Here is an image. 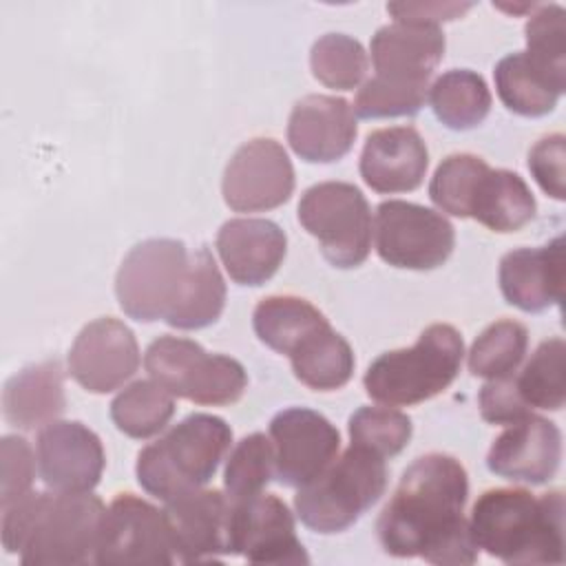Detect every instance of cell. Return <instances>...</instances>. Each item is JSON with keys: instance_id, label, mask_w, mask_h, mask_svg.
Listing matches in <instances>:
<instances>
[{"instance_id": "1", "label": "cell", "mask_w": 566, "mask_h": 566, "mask_svg": "<svg viewBox=\"0 0 566 566\" xmlns=\"http://www.w3.org/2000/svg\"><path fill=\"white\" fill-rule=\"evenodd\" d=\"M469 478L444 453H427L407 467L394 497L382 509L376 531L385 553L422 557L440 566H469L478 546L464 520Z\"/></svg>"}, {"instance_id": "2", "label": "cell", "mask_w": 566, "mask_h": 566, "mask_svg": "<svg viewBox=\"0 0 566 566\" xmlns=\"http://www.w3.org/2000/svg\"><path fill=\"white\" fill-rule=\"evenodd\" d=\"M104 502L86 493H29L2 509V546L24 566L95 564Z\"/></svg>"}, {"instance_id": "3", "label": "cell", "mask_w": 566, "mask_h": 566, "mask_svg": "<svg viewBox=\"0 0 566 566\" xmlns=\"http://www.w3.org/2000/svg\"><path fill=\"white\" fill-rule=\"evenodd\" d=\"M469 533L478 548L504 564L564 562V495L535 497L526 489L484 491L471 509Z\"/></svg>"}, {"instance_id": "4", "label": "cell", "mask_w": 566, "mask_h": 566, "mask_svg": "<svg viewBox=\"0 0 566 566\" xmlns=\"http://www.w3.org/2000/svg\"><path fill=\"white\" fill-rule=\"evenodd\" d=\"M232 429L212 413H190L137 455L139 486L161 502L201 489L230 451Z\"/></svg>"}, {"instance_id": "5", "label": "cell", "mask_w": 566, "mask_h": 566, "mask_svg": "<svg viewBox=\"0 0 566 566\" xmlns=\"http://www.w3.org/2000/svg\"><path fill=\"white\" fill-rule=\"evenodd\" d=\"M464 343L447 323L429 325L411 347L380 354L365 371L363 385L369 398L405 407L424 402L444 391L458 376Z\"/></svg>"}, {"instance_id": "6", "label": "cell", "mask_w": 566, "mask_h": 566, "mask_svg": "<svg viewBox=\"0 0 566 566\" xmlns=\"http://www.w3.org/2000/svg\"><path fill=\"white\" fill-rule=\"evenodd\" d=\"M385 489V460L352 444L318 478L296 491L294 509L307 528L323 535L340 533L371 509Z\"/></svg>"}, {"instance_id": "7", "label": "cell", "mask_w": 566, "mask_h": 566, "mask_svg": "<svg viewBox=\"0 0 566 566\" xmlns=\"http://www.w3.org/2000/svg\"><path fill=\"white\" fill-rule=\"evenodd\" d=\"M148 376L177 398L197 405H232L245 387L248 376L239 360L208 354L199 343L181 336H159L146 349Z\"/></svg>"}, {"instance_id": "8", "label": "cell", "mask_w": 566, "mask_h": 566, "mask_svg": "<svg viewBox=\"0 0 566 566\" xmlns=\"http://www.w3.org/2000/svg\"><path fill=\"white\" fill-rule=\"evenodd\" d=\"M298 221L334 268H356L369 256L371 210L354 184L323 181L307 188L298 201Z\"/></svg>"}, {"instance_id": "9", "label": "cell", "mask_w": 566, "mask_h": 566, "mask_svg": "<svg viewBox=\"0 0 566 566\" xmlns=\"http://www.w3.org/2000/svg\"><path fill=\"white\" fill-rule=\"evenodd\" d=\"M190 252L177 239H146L122 261L115 279L119 307L126 316L153 323L168 318L188 276Z\"/></svg>"}, {"instance_id": "10", "label": "cell", "mask_w": 566, "mask_h": 566, "mask_svg": "<svg viewBox=\"0 0 566 566\" xmlns=\"http://www.w3.org/2000/svg\"><path fill=\"white\" fill-rule=\"evenodd\" d=\"M374 239L378 256L402 270H433L455 245L453 226L440 212L400 199L376 208Z\"/></svg>"}, {"instance_id": "11", "label": "cell", "mask_w": 566, "mask_h": 566, "mask_svg": "<svg viewBox=\"0 0 566 566\" xmlns=\"http://www.w3.org/2000/svg\"><path fill=\"white\" fill-rule=\"evenodd\" d=\"M175 562V542L166 513L133 493H119L104 511L95 564L164 566Z\"/></svg>"}, {"instance_id": "12", "label": "cell", "mask_w": 566, "mask_h": 566, "mask_svg": "<svg viewBox=\"0 0 566 566\" xmlns=\"http://www.w3.org/2000/svg\"><path fill=\"white\" fill-rule=\"evenodd\" d=\"M274 447V478L292 489H301L318 478L340 447L338 429L318 411L290 407L270 422Z\"/></svg>"}, {"instance_id": "13", "label": "cell", "mask_w": 566, "mask_h": 566, "mask_svg": "<svg viewBox=\"0 0 566 566\" xmlns=\"http://www.w3.org/2000/svg\"><path fill=\"white\" fill-rule=\"evenodd\" d=\"M221 190L234 212L279 208L294 190V168L285 148L270 137L245 142L228 161Z\"/></svg>"}, {"instance_id": "14", "label": "cell", "mask_w": 566, "mask_h": 566, "mask_svg": "<svg viewBox=\"0 0 566 566\" xmlns=\"http://www.w3.org/2000/svg\"><path fill=\"white\" fill-rule=\"evenodd\" d=\"M232 502V500H230ZM232 555L252 564H307L310 557L296 537L294 517L283 500L256 493L232 502Z\"/></svg>"}, {"instance_id": "15", "label": "cell", "mask_w": 566, "mask_h": 566, "mask_svg": "<svg viewBox=\"0 0 566 566\" xmlns=\"http://www.w3.org/2000/svg\"><path fill=\"white\" fill-rule=\"evenodd\" d=\"M164 504L179 564L217 562L232 555V502L228 495L201 486Z\"/></svg>"}, {"instance_id": "16", "label": "cell", "mask_w": 566, "mask_h": 566, "mask_svg": "<svg viewBox=\"0 0 566 566\" xmlns=\"http://www.w3.org/2000/svg\"><path fill=\"white\" fill-rule=\"evenodd\" d=\"M139 367V345L128 325L117 318H97L77 334L69 352V371L86 391L119 389Z\"/></svg>"}, {"instance_id": "17", "label": "cell", "mask_w": 566, "mask_h": 566, "mask_svg": "<svg viewBox=\"0 0 566 566\" xmlns=\"http://www.w3.org/2000/svg\"><path fill=\"white\" fill-rule=\"evenodd\" d=\"M106 458L97 433L82 422L53 420L38 433V471L53 491L86 493L102 478Z\"/></svg>"}, {"instance_id": "18", "label": "cell", "mask_w": 566, "mask_h": 566, "mask_svg": "<svg viewBox=\"0 0 566 566\" xmlns=\"http://www.w3.org/2000/svg\"><path fill=\"white\" fill-rule=\"evenodd\" d=\"M562 460L559 429L539 416L528 413L513 422L489 449L486 467L497 478L524 484L548 482Z\"/></svg>"}, {"instance_id": "19", "label": "cell", "mask_w": 566, "mask_h": 566, "mask_svg": "<svg viewBox=\"0 0 566 566\" xmlns=\"http://www.w3.org/2000/svg\"><path fill=\"white\" fill-rule=\"evenodd\" d=\"M358 126L352 106L336 95H305L290 113L287 142L292 150L312 164H329L345 157Z\"/></svg>"}, {"instance_id": "20", "label": "cell", "mask_w": 566, "mask_h": 566, "mask_svg": "<svg viewBox=\"0 0 566 566\" xmlns=\"http://www.w3.org/2000/svg\"><path fill=\"white\" fill-rule=\"evenodd\" d=\"M429 150L411 126L380 128L367 135L360 155L363 181L382 195L416 190L427 172Z\"/></svg>"}, {"instance_id": "21", "label": "cell", "mask_w": 566, "mask_h": 566, "mask_svg": "<svg viewBox=\"0 0 566 566\" xmlns=\"http://www.w3.org/2000/svg\"><path fill=\"white\" fill-rule=\"evenodd\" d=\"M500 290L522 312H542L564 298V239L542 248H517L500 261Z\"/></svg>"}, {"instance_id": "22", "label": "cell", "mask_w": 566, "mask_h": 566, "mask_svg": "<svg viewBox=\"0 0 566 566\" xmlns=\"http://www.w3.org/2000/svg\"><path fill=\"white\" fill-rule=\"evenodd\" d=\"M285 232L268 219H230L217 234V252L239 285H263L285 259Z\"/></svg>"}, {"instance_id": "23", "label": "cell", "mask_w": 566, "mask_h": 566, "mask_svg": "<svg viewBox=\"0 0 566 566\" xmlns=\"http://www.w3.org/2000/svg\"><path fill=\"white\" fill-rule=\"evenodd\" d=\"M376 75L400 82H429L444 55V33L438 27L394 22L371 38Z\"/></svg>"}, {"instance_id": "24", "label": "cell", "mask_w": 566, "mask_h": 566, "mask_svg": "<svg viewBox=\"0 0 566 566\" xmlns=\"http://www.w3.org/2000/svg\"><path fill=\"white\" fill-rule=\"evenodd\" d=\"M66 407L64 374L57 360L31 365L11 376L2 391L4 418L18 429L46 427Z\"/></svg>"}, {"instance_id": "25", "label": "cell", "mask_w": 566, "mask_h": 566, "mask_svg": "<svg viewBox=\"0 0 566 566\" xmlns=\"http://www.w3.org/2000/svg\"><path fill=\"white\" fill-rule=\"evenodd\" d=\"M535 197L511 170L489 168L478 181L469 217L493 232H517L535 217Z\"/></svg>"}, {"instance_id": "26", "label": "cell", "mask_w": 566, "mask_h": 566, "mask_svg": "<svg viewBox=\"0 0 566 566\" xmlns=\"http://www.w3.org/2000/svg\"><path fill=\"white\" fill-rule=\"evenodd\" d=\"M290 363L294 376L314 391L340 389L354 374V352L329 323L305 336L292 349Z\"/></svg>"}, {"instance_id": "27", "label": "cell", "mask_w": 566, "mask_h": 566, "mask_svg": "<svg viewBox=\"0 0 566 566\" xmlns=\"http://www.w3.org/2000/svg\"><path fill=\"white\" fill-rule=\"evenodd\" d=\"M226 305V283L208 248L190 254L188 276L181 296L166 323L177 329H201L212 325Z\"/></svg>"}, {"instance_id": "28", "label": "cell", "mask_w": 566, "mask_h": 566, "mask_svg": "<svg viewBox=\"0 0 566 566\" xmlns=\"http://www.w3.org/2000/svg\"><path fill=\"white\" fill-rule=\"evenodd\" d=\"M493 77L502 104L524 117L548 115L564 93V88L544 75L524 51L504 55L495 64Z\"/></svg>"}, {"instance_id": "29", "label": "cell", "mask_w": 566, "mask_h": 566, "mask_svg": "<svg viewBox=\"0 0 566 566\" xmlns=\"http://www.w3.org/2000/svg\"><path fill=\"white\" fill-rule=\"evenodd\" d=\"M327 325L323 312L298 296H268L259 301L252 314V327L261 343L290 356L292 349L312 332Z\"/></svg>"}, {"instance_id": "30", "label": "cell", "mask_w": 566, "mask_h": 566, "mask_svg": "<svg viewBox=\"0 0 566 566\" xmlns=\"http://www.w3.org/2000/svg\"><path fill=\"white\" fill-rule=\"evenodd\" d=\"M436 117L451 130H469L484 122L491 108V91L482 75L469 69L442 73L429 86Z\"/></svg>"}, {"instance_id": "31", "label": "cell", "mask_w": 566, "mask_h": 566, "mask_svg": "<svg viewBox=\"0 0 566 566\" xmlns=\"http://www.w3.org/2000/svg\"><path fill=\"white\" fill-rule=\"evenodd\" d=\"M175 413V396L159 382L135 380L111 402L115 427L137 440L157 436Z\"/></svg>"}, {"instance_id": "32", "label": "cell", "mask_w": 566, "mask_h": 566, "mask_svg": "<svg viewBox=\"0 0 566 566\" xmlns=\"http://www.w3.org/2000/svg\"><path fill=\"white\" fill-rule=\"evenodd\" d=\"M564 338L555 336L533 352L524 369L513 376L515 389L522 402L528 409H548L559 411L566 400V380H564Z\"/></svg>"}, {"instance_id": "33", "label": "cell", "mask_w": 566, "mask_h": 566, "mask_svg": "<svg viewBox=\"0 0 566 566\" xmlns=\"http://www.w3.org/2000/svg\"><path fill=\"white\" fill-rule=\"evenodd\" d=\"M528 347V332L522 323L502 318L491 323L471 345L469 371L480 378H502L517 369Z\"/></svg>"}, {"instance_id": "34", "label": "cell", "mask_w": 566, "mask_h": 566, "mask_svg": "<svg viewBox=\"0 0 566 566\" xmlns=\"http://www.w3.org/2000/svg\"><path fill=\"white\" fill-rule=\"evenodd\" d=\"M526 57L557 86H566V11L559 4H539L526 27Z\"/></svg>"}, {"instance_id": "35", "label": "cell", "mask_w": 566, "mask_h": 566, "mask_svg": "<svg viewBox=\"0 0 566 566\" xmlns=\"http://www.w3.org/2000/svg\"><path fill=\"white\" fill-rule=\"evenodd\" d=\"M310 66L327 88L352 91L367 73V53L358 40L345 33H327L314 42Z\"/></svg>"}, {"instance_id": "36", "label": "cell", "mask_w": 566, "mask_h": 566, "mask_svg": "<svg viewBox=\"0 0 566 566\" xmlns=\"http://www.w3.org/2000/svg\"><path fill=\"white\" fill-rule=\"evenodd\" d=\"M411 418L394 407H360L349 418V438L378 458L398 455L411 440Z\"/></svg>"}, {"instance_id": "37", "label": "cell", "mask_w": 566, "mask_h": 566, "mask_svg": "<svg viewBox=\"0 0 566 566\" xmlns=\"http://www.w3.org/2000/svg\"><path fill=\"white\" fill-rule=\"evenodd\" d=\"M274 478V447L263 433H250L232 449L226 471V495L237 502L263 493Z\"/></svg>"}, {"instance_id": "38", "label": "cell", "mask_w": 566, "mask_h": 566, "mask_svg": "<svg viewBox=\"0 0 566 566\" xmlns=\"http://www.w3.org/2000/svg\"><path fill=\"white\" fill-rule=\"evenodd\" d=\"M489 170V164L482 157L469 153H455L440 161L436 168L429 197L431 201L447 214L467 219L471 210V201L478 188V181Z\"/></svg>"}, {"instance_id": "39", "label": "cell", "mask_w": 566, "mask_h": 566, "mask_svg": "<svg viewBox=\"0 0 566 566\" xmlns=\"http://www.w3.org/2000/svg\"><path fill=\"white\" fill-rule=\"evenodd\" d=\"M427 88L429 82H400L374 75L360 86L354 99V113L363 119L411 117L424 106Z\"/></svg>"}, {"instance_id": "40", "label": "cell", "mask_w": 566, "mask_h": 566, "mask_svg": "<svg viewBox=\"0 0 566 566\" xmlns=\"http://www.w3.org/2000/svg\"><path fill=\"white\" fill-rule=\"evenodd\" d=\"M0 464H2V478H0V500L2 509L11 506L13 502L27 497L33 486L35 478V458L29 447V442L20 436H4L0 442Z\"/></svg>"}, {"instance_id": "41", "label": "cell", "mask_w": 566, "mask_h": 566, "mask_svg": "<svg viewBox=\"0 0 566 566\" xmlns=\"http://www.w3.org/2000/svg\"><path fill=\"white\" fill-rule=\"evenodd\" d=\"M564 159H566V139L562 133L542 137L528 153V170L539 188L557 201H564Z\"/></svg>"}, {"instance_id": "42", "label": "cell", "mask_w": 566, "mask_h": 566, "mask_svg": "<svg viewBox=\"0 0 566 566\" xmlns=\"http://www.w3.org/2000/svg\"><path fill=\"white\" fill-rule=\"evenodd\" d=\"M480 413L491 424H513L531 413L515 389L513 374L493 378L480 389Z\"/></svg>"}, {"instance_id": "43", "label": "cell", "mask_w": 566, "mask_h": 566, "mask_svg": "<svg viewBox=\"0 0 566 566\" xmlns=\"http://www.w3.org/2000/svg\"><path fill=\"white\" fill-rule=\"evenodd\" d=\"M467 2H389L387 11L396 18V22L407 24H427L438 27L440 22H449L469 11Z\"/></svg>"}]
</instances>
